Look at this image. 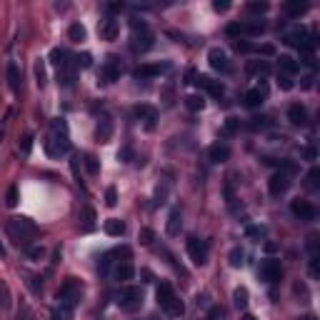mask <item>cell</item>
I'll return each instance as SVG.
<instances>
[{
  "label": "cell",
  "instance_id": "31",
  "mask_svg": "<svg viewBox=\"0 0 320 320\" xmlns=\"http://www.w3.org/2000/svg\"><path fill=\"white\" fill-rule=\"evenodd\" d=\"M233 300H235V308H238V310H245V308H248V288H243V285L235 288V290H233Z\"/></svg>",
  "mask_w": 320,
  "mask_h": 320
},
{
  "label": "cell",
  "instance_id": "49",
  "mask_svg": "<svg viewBox=\"0 0 320 320\" xmlns=\"http://www.w3.org/2000/svg\"><path fill=\"white\" fill-rule=\"evenodd\" d=\"M278 88H280V90H293V78L280 73V75H278Z\"/></svg>",
  "mask_w": 320,
  "mask_h": 320
},
{
  "label": "cell",
  "instance_id": "20",
  "mask_svg": "<svg viewBox=\"0 0 320 320\" xmlns=\"http://www.w3.org/2000/svg\"><path fill=\"white\" fill-rule=\"evenodd\" d=\"M95 210L90 205H83V210H80V233H90L95 230Z\"/></svg>",
  "mask_w": 320,
  "mask_h": 320
},
{
  "label": "cell",
  "instance_id": "33",
  "mask_svg": "<svg viewBox=\"0 0 320 320\" xmlns=\"http://www.w3.org/2000/svg\"><path fill=\"white\" fill-rule=\"evenodd\" d=\"M68 38L73 40V43H83V40H85V28L80 25V23H73L68 28Z\"/></svg>",
  "mask_w": 320,
  "mask_h": 320
},
{
  "label": "cell",
  "instance_id": "24",
  "mask_svg": "<svg viewBox=\"0 0 320 320\" xmlns=\"http://www.w3.org/2000/svg\"><path fill=\"white\" fill-rule=\"evenodd\" d=\"M103 228H105V233H108V235H113V238L125 235V223L120 220V218H108Z\"/></svg>",
  "mask_w": 320,
  "mask_h": 320
},
{
  "label": "cell",
  "instance_id": "52",
  "mask_svg": "<svg viewBox=\"0 0 320 320\" xmlns=\"http://www.w3.org/2000/svg\"><path fill=\"white\" fill-rule=\"evenodd\" d=\"M303 158L305 160H318V150L313 145H308V148H303Z\"/></svg>",
  "mask_w": 320,
  "mask_h": 320
},
{
  "label": "cell",
  "instance_id": "41",
  "mask_svg": "<svg viewBox=\"0 0 320 320\" xmlns=\"http://www.w3.org/2000/svg\"><path fill=\"white\" fill-rule=\"evenodd\" d=\"M83 163H85V168H88L90 175H98L100 165H98V158H95V155H83Z\"/></svg>",
  "mask_w": 320,
  "mask_h": 320
},
{
  "label": "cell",
  "instance_id": "54",
  "mask_svg": "<svg viewBox=\"0 0 320 320\" xmlns=\"http://www.w3.org/2000/svg\"><path fill=\"white\" fill-rule=\"evenodd\" d=\"M223 315H225V310L215 305V308H210V315H208V318H210V320H223Z\"/></svg>",
  "mask_w": 320,
  "mask_h": 320
},
{
  "label": "cell",
  "instance_id": "15",
  "mask_svg": "<svg viewBox=\"0 0 320 320\" xmlns=\"http://www.w3.org/2000/svg\"><path fill=\"white\" fill-rule=\"evenodd\" d=\"M133 115L138 118V120H143V123H145V128L148 130H153L155 128V120H158V110L153 108V105H135L133 108Z\"/></svg>",
  "mask_w": 320,
  "mask_h": 320
},
{
  "label": "cell",
  "instance_id": "13",
  "mask_svg": "<svg viewBox=\"0 0 320 320\" xmlns=\"http://www.w3.org/2000/svg\"><path fill=\"white\" fill-rule=\"evenodd\" d=\"M288 188H290V175H288V173L280 170V173H273V175H270V180H268V190H270L273 198L285 195Z\"/></svg>",
  "mask_w": 320,
  "mask_h": 320
},
{
  "label": "cell",
  "instance_id": "6",
  "mask_svg": "<svg viewBox=\"0 0 320 320\" xmlns=\"http://www.w3.org/2000/svg\"><path fill=\"white\" fill-rule=\"evenodd\" d=\"M228 35L233 38H255L265 33V23L263 20H240V23H230L225 28Z\"/></svg>",
  "mask_w": 320,
  "mask_h": 320
},
{
  "label": "cell",
  "instance_id": "30",
  "mask_svg": "<svg viewBox=\"0 0 320 320\" xmlns=\"http://www.w3.org/2000/svg\"><path fill=\"white\" fill-rule=\"evenodd\" d=\"M305 10H308V3H300V0H288L285 3V13L290 18H300Z\"/></svg>",
  "mask_w": 320,
  "mask_h": 320
},
{
  "label": "cell",
  "instance_id": "56",
  "mask_svg": "<svg viewBox=\"0 0 320 320\" xmlns=\"http://www.w3.org/2000/svg\"><path fill=\"white\" fill-rule=\"evenodd\" d=\"M300 320H318V318H315V315H303Z\"/></svg>",
  "mask_w": 320,
  "mask_h": 320
},
{
  "label": "cell",
  "instance_id": "37",
  "mask_svg": "<svg viewBox=\"0 0 320 320\" xmlns=\"http://www.w3.org/2000/svg\"><path fill=\"white\" fill-rule=\"evenodd\" d=\"M23 250L28 253V258H30V260H40V258L45 255V248L40 245V243H30V245H28V248H23Z\"/></svg>",
  "mask_w": 320,
  "mask_h": 320
},
{
  "label": "cell",
  "instance_id": "23",
  "mask_svg": "<svg viewBox=\"0 0 320 320\" xmlns=\"http://www.w3.org/2000/svg\"><path fill=\"white\" fill-rule=\"evenodd\" d=\"M165 63H153V65H140L138 70H135V75L138 78H155V75H160V73H165Z\"/></svg>",
  "mask_w": 320,
  "mask_h": 320
},
{
  "label": "cell",
  "instance_id": "55",
  "mask_svg": "<svg viewBox=\"0 0 320 320\" xmlns=\"http://www.w3.org/2000/svg\"><path fill=\"white\" fill-rule=\"evenodd\" d=\"M240 320H255V318H253L250 313H245V315H243V318H240Z\"/></svg>",
  "mask_w": 320,
  "mask_h": 320
},
{
  "label": "cell",
  "instance_id": "28",
  "mask_svg": "<svg viewBox=\"0 0 320 320\" xmlns=\"http://www.w3.org/2000/svg\"><path fill=\"white\" fill-rule=\"evenodd\" d=\"M245 70H248L250 75H270V63H268V60H250V63L245 65Z\"/></svg>",
  "mask_w": 320,
  "mask_h": 320
},
{
  "label": "cell",
  "instance_id": "32",
  "mask_svg": "<svg viewBox=\"0 0 320 320\" xmlns=\"http://www.w3.org/2000/svg\"><path fill=\"white\" fill-rule=\"evenodd\" d=\"M268 3L265 0H250V3H245V10L250 13V15H265L268 13Z\"/></svg>",
  "mask_w": 320,
  "mask_h": 320
},
{
  "label": "cell",
  "instance_id": "4",
  "mask_svg": "<svg viewBox=\"0 0 320 320\" xmlns=\"http://www.w3.org/2000/svg\"><path fill=\"white\" fill-rule=\"evenodd\" d=\"M130 28H133L130 48H133L135 53H148V50L153 48V33H150L148 23H143V20H133Z\"/></svg>",
  "mask_w": 320,
  "mask_h": 320
},
{
  "label": "cell",
  "instance_id": "27",
  "mask_svg": "<svg viewBox=\"0 0 320 320\" xmlns=\"http://www.w3.org/2000/svg\"><path fill=\"white\" fill-rule=\"evenodd\" d=\"M8 85L13 93H20V70L15 63H8Z\"/></svg>",
  "mask_w": 320,
  "mask_h": 320
},
{
  "label": "cell",
  "instance_id": "59",
  "mask_svg": "<svg viewBox=\"0 0 320 320\" xmlns=\"http://www.w3.org/2000/svg\"><path fill=\"white\" fill-rule=\"evenodd\" d=\"M0 138H3V135H0Z\"/></svg>",
  "mask_w": 320,
  "mask_h": 320
},
{
  "label": "cell",
  "instance_id": "45",
  "mask_svg": "<svg viewBox=\"0 0 320 320\" xmlns=\"http://www.w3.org/2000/svg\"><path fill=\"white\" fill-rule=\"evenodd\" d=\"M73 318V310H68V308H55L53 313H50V320H70Z\"/></svg>",
  "mask_w": 320,
  "mask_h": 320
},
{
  "label": "cell",
  "instance_id": "5",
  "mask_svg": "<svg viewBox=\"0 0 320 320\" xmlns=\"http://www.w3.org/2000/svg\"><path fill=\"white\" fill-rule=\"evenodd\" d=\"M115 303L123 308L125 313H135L143 308V290L135 288V285H128V288H120L115 293Z\"/></svg>",
  "mask_w": 320,
  "mask_h": 320
},
{
  "label": "cell",
  "instance_id": "58",
  "mask_svg": "<svg viewBox=\"0 0 320 320\" xmlns=\"http://www.w3.org/2000/svg\"><path fill=\"white\" fill-rule=\"evenodd\" d=\"M205 320H210V318H205Z\"/></svg>",
  "mask_w": 320,
  "mask_h": 320
},
{
  "label": "cell",
  "instance_id": "8",
  "mask_svg": "<svg viewBox=\"0 0 320 320\" xmlns=\"http://www.w3.org/2000/svg\"><path fill=\"white\" fill-rule=\"evenodd\" d=\"M80 293H83V288H80V283L75 278H68L63 288L58 290V300H60V308H68V310H75L78 300H80Z\"/></svg>",
  "mask_w": 320,
  "mask_h": 320
},
{
  "label": "cell",
  "instance_id": "36",
  "mask_svg": "<svg viewBox=\"0 0 320 320\" xmlns=\"http://www.w3.org/2000/svg\"><path fill=\"white\" fill-rule=\"evenodd\" d=\"M35 78H38V85H40V88L48 83V73H45V60H43V58L35 63Z\"/></svg>",
  "mask_w": 320,
  "mask_h": 320
},
{
  "label": "cell",
  "instance_id": "3",
  "mask_svg": "<svg viewBox=\"0 0 320 320\" xmlns=\"http://www.w3.org/2000/svg\"><path fill=\"white\" fill-rule=\"evenodd\" d=\"M158 305L163 308L168 315H173V318H180L185 313V305H183V300H178V295L173 293L170 283H160L158 285Z\"/></svg>",
  "mask_w": 320,
  "mask_h": 320
},
{
  "label": "cell",
  "instance_id": "25",
  "mask_svg": "<svg viewBox=\"0 0 320 320\" xmlns=\"http://www.w3.org/2000/svg\"><path fill=\"white\" fill-rule=\"evenodd\" d=\"M208 155H210V160H213V163H225V160L230 158V148H228V145H220V143H215V145H210Z\"/></svg>",
  "mask_w": 320,
  "mask_h": 320
},
{
  "label": "cell",
  "instance_id": "47",
  "mask_svg": "<svg viewBox=\"0 0 320 320\" xmlns=\"http://www.w3.org/2000/svg\"><path fill=\"white\" fill-rule=\"evenodd\" d=\"M138 240H140L143 245H150L153 240H155V233H153L150 228H140V233H138Z\"/></svg>",
  "mask_w": 320,
  "mask_h": 320
},
{
  "label": "cell",
  "instance_id": "2",
  "mask_svg": "<svg viewBox=\"0 0 320 320\" xmlns=\"http://www.w3.org/2000/svg\"><path fill=\"white\" fill-rule=\"evenodd\" d=\"M5 230H8V235L13 238V243H15L18 248H28V245L33 243V238L38 235L35 223L28 220V218H13V220H8Z\"/></svg>",
  "mask_w": 320,
  "mask_h": 320
},
{
  "label": "cell",
  "instance_id": "57",
  "mask_svg": "<svg viewBox=\"0 0 320 320\" xmlns=\"http://www.w3.org/2000/svg\"><path fill=\"white\" fill-rule=\"evenodd\" d=\"M0 255H5V248H3V245H0Z\"/></svg>",
  "mask_w": 320,
  "mask_h": 320
},
{
  "label": "cell",
  "instance_id": "22",
  "mask_svg": "<svg viewBox=\"0 0 320 320\" xmlns=\"http://www.w3.org/2000/svg\"><path fill=\"white\" fill-rule=\"evenodd\" d=\"M278 65H280V70H283V75H290V78L300 70V63H298L295 58H290V55H280V58H278Z\"/></svg>",
  "mask_w": 320,
  "mask_h": 320
},
{
  "label": "cell",
  "instance_id": "53",
  "mask_svg": "<svg viewBox=\"0 0 320 320\" xmlns=\"http://www.w3.org/2000/svg\"><path fill=\"white\" fill-rule=\"evenodd\" d=\"M213 8H215V13H225V10L230 8V3H228V0H215Z\"/></svg>",
  "mask_w": 320,
  "mask_h": 320
},
{
  "label": "cell",
  "instance_id": "39",
  "mask_svg": "<svg viewBox=\"0 0 320 320\" xmlns=\"http://www.w3.org/2000/svg\"><path fill=\"white\" fill-rule=\"evenodd\" d=\"M270 125H273V120H270L268 115H258V118L250 120V128H253V130H265V128H270Z\"/></svg>",
  "mask_w": 320,
  "mask_h": 320
},
{
  "label": "cell",
  "instance_id": "44",
  "mask_svg": "<svg viewBox=\"0 0 320 320\" xmlns=\"http://www.w3.org/2000/svg\"><path fill=\"white\" fill-rule=\"evenodd\" d=\"M5 205L8 208H15L18 205V185H10L8 193H5Z\"/></svg>",
  "mask_w": 320,
  "mask_h": 320
},
{
  "label": "cell",
  "instance_id": "1",
  "mask_svg": "<svg viewBox=\"0 0 320 320\" xmlns=\"http://www.w3.org/2000/svg\"><path fill=\"white\" fill-rule=\"evenodd\" d=\"M70 150V135H68V125H65V120L58 118L53 120V128H50V135L45 140V153L50 158H60Z\"/></svg>",
  "mask_w": 320,
  "mask_h": 320
},
{
  "label": "cell",
  "instance_id": "17",
  "mask_svg": "<svg viewBox=\"0 0 320 320\" xmlns=\"http://www.w3.org/2000/svg\"><path fill=\"white\" fill-rule=\"evenodd\" d=\"M288 120H290L293 125H298V128H305L308 125V110L300 103H293L288 108Z\"/></svg>",
  "mask_w": 320,
  "mask_h": 320
},
{
  "label": "cell",
  "instance_id": "9",
  "mask_svg": "<svg viewBox=\"0 0 320 320\" xmlns=\"http://www.w3.org/2000/svg\"><path fill=\"white\" fill-rule=\"evenodd\" d=\"M258 275L268 285H275V283H280V278H283V265H280L278 258H265L258 268Z\"/></svg>",
  "mask_w": 320,
  "mask_h": 320
},
{
  "label": "cell",
  "instance_id": "12",
  "mask_svg": "<svg viewBox=\"0 0 320 320\" xmlns=\"http://www.w3.org/2000/svg\"><path fill=\"white\" fill-rule=\"evenodd\" d=\"M193 83H195L198 88H203L205 93H210L213 98H223V93H225V85L220 83V80L210 78V75H195Z\"/></svg>",
  "mask_w": 320,
  "mask_h": 320
},
{
  "label": "cell",
  "instance_id": "35",
  "mask_svg": "<svg viewBox=\"0 0 320 320\" xmlns=\"http://www.w3.org/2000/svg\"><path fill=\"white\" fill-rule=\"evenodd\" d=\"M10 305H13L10 288H8V283H5V280H0V308H3V310H8Z\"/></svg>",
  "mask_w": 320,
  "mask_h": 320
},
{
  "label": "cell",
  "instance_id": "40",
  "mask_svg": "<svg viewBox=\"0 0 320 320\" xmlns=\"http://www.w3.org/2000/svg\"><path fill=\"white\" fill-rule=\"evenodd\" d=\"M233 48L238 53H255V43H250V40H233Z\"/></svg>",
  "mask_w": 320,
  "mask_h": 320
},
{
  "label": "cell",
  "instance_id": "21",
  "mask_svg": "<svg viewBox=\"0 0 320 320\" xmlns=\"http://www.w3.org/2000/svg\"><path fill=\"white\" fill-rule=\"evenodd\" d=\"M133 275H135V268H133L128 260L118 263V265H115V270H113V278L118 280V283H128V280H133Z\"/></svg>",
  "mask_w": 320,
  "mask_h": 320
},
{
  "label": "cell",
  "instance_id": "7",
  "mask_svg": "<svg viewBox=\"0 0 320 320\" xmlns=\"http://www.w3.org/2000/svg\"><path fill=\"white\" fill-rule=\"evenodd\" d=\"M125 73V65H123V60H120L118 55H108L105 58V63L100 65V73H98V80L103 85H110V83H115V80Z\"/></svg>",
  "mask_w": 320,
  "mask_h": 320
},
{
  "label": "cell",
  "instance_id": "18",
  "mask_svg": "<svg viewBox=\"0 0 320 320\" xmlns=\"http://www.w3.org/2000/svg\"><path fill=\"white\" fill-rule=\"evenodd\" d=\"M98 33H100V38H103V40H118V33H120V23H118L115 18H105V20L100 23Z\"/></svg>",
  "mask_w": 320,
  "mask_h": 320
},
{
  "label": "cell",
  "instance_id": "16",
  "mask_svg": "<svg viewBox=\"0 0 320 320\" xmlns=\"http://www.w3.org/2000/svg\"><path fill=\"white\" fill-rule=\"evenodd\" d=\"M208 60H210V68L218 70V73H228V70H230V60H228V55H225L220 48H210Z\"/></svg>",
  "mask_w": 320,
  "mask_h": 320
},
{
  "label": "cell",
  "instance_id": "26",
  "mask_svg": "<svg viewBox=\"0 0 320 320\" xmlns=\"http://www.w3.org/2000/svg\"><path fill=\"white\" fill-rule=\"evenodd\" d=\"M180 228H183V215H180V210H173V213L168 215V225H165V230H168L170 238H175V235H180Z\"/></svg>",
  "mask_w": 320,
  "mask_h": 320
},
{
  "label": "cell",
  "instance_id": "48",
  "mask_svg": "<svg viewBox=\"0 0 320 320\" xmlns=\"http://www.w3.org/2000/svg\"><path fill=\"white\" fill-rule=\"evenodd\" d=\"M105 205H108V208H115V205H118V190H115L113 185L105 190Z\"/></svg>",
  "mask_w": 320,
  "mask_h": 320
},
{
  "label": "cell",
  "instance_id": "34",
  "mask_svg": "<svg viewBox=\"0 0 320 320\" xmlns=\"http://www.w3.org/2000/svg\"><path fill=\"white\" fill-rule=\"evenodd\" d=\"M225 138H230V135H238L240 133V120L238 118H228L225 123H223V130H220Z\"/></svg>",
  "mask_w": 320,
  "mask_h": 320
},
{
  "label": "cell",
  "instance_id": "29",
  "mask_svg": "<svg viewBox=\"0 0 320 320\" xmlns=\"http://www.w3.org/2000/svg\"><path fill=\"white\" fill-rule=\"evenodd\" d=\"M185 108L193 110V113H200L205 108V98L198 95V93H190V95H185Z\"/></svg>",
  "mask_w": 320,
  "mask_h": 320
},
{
  "label": "cell",
  "instance_id": "46",
  "mask_svg": "<svg viewBox=\"0 0 320 320\" xmlns=\"http://www.w3.org/2000/svg\"><path fill=\"white\" fill-rule=\"evenodd\" d=\"M73 63H75V68H90V65H93V58H90V53H83V55H75Z\"/></svg>",
  "mask_w": 320,
  "mask_h": 320
},
{
  "label": "cell",
  "instance_id": "11",
  "mask_svg": "<svg viewBox=\"0 0 320 320\" xmlns=\"http://www.w3.org/2000/svg\"><path fill=\"white\" fill-rule=\"evenodd\" d=\"M290 213H293L298 220H303V223H310V220H315V215H318V210H315V205L310 203V200H300V198H295L293 203H290Z\"/></svg>",
  "mask_w": 320,
  "mask_h": 320
},
{
  "label": "cell",
  "instance_id": "14",
  "mask_svg": "<svg viewBox=\"0 0 320 320\" xmlns=\"http://www.w3.org/2000/svg\"><path fill=\"white\" fill-rule=\"evenodd\" d=\"M113 130H115L113 118H110L108 113H103V115L98 118V125H95V138H98V143H108V140L113 138Z\"/></svg>",
  "mask_w": 320,
  "mask_h": 320
},
{
  "label": "cell",
  "instance_id": "38",
  "mask_svg": "<svg viewBox=\"0 0 320 320\" xmlns=\"http://www.w3.org/2000/svg\"><path fill=\"white\" fill-rule=\"evenodd\" d=\"M243 258H245V253H243V248H233V250H230V255H228V263H230L233 268H240V265H243V263H245Z\"/></svg>",
  "mask_w": 320,
  "mask_h": 320
},
{
  "label": "cell",
  "instance_id": "42",
  "mask_svg": "<svg viewBox=\"0 0 320 320\" xmlns=\"http://www.w3.org/2000/svg\"><path fill=\"white\" fill-rule=\"evenodd\" d=\"M310 190H318L320 188V170L318 168H310V173H308V183H305Z\"/></svg>",
  "mask_w": 320,
  "mask_h": 320
},
{
  "label": "cell",
  "instance_id": "43",
  "mask_svg": "<svg viewBox=\"0 0 320 320\" xmlns=\"http://www.w3.org/2000/svg\"><path fill=\"white\" fill-rule=\"evenodd\" d=\"M245 235H248V238H255L258 243H260V238H265V228H263V225H248V228H245Z\"/></svg>",
  "mask_w": 320,
  "mask_h": 320
},
{
  "label": "cell",
  "instance_id": "50",
  "mask_svg": "<svg viewBox=\"0 0 320 320\" xmlns=\"http://www.w3.org/2000/svg\"><path fill=\"white\" fill-rule=\"evenodd\" d=\"M30 148H33V133H25V135H23V140H20V153H23V155H28V153H30Z\"/></svg>",
  "mask_w": 320,
  "mask_h": 320
},
{
  "label": "cell",
  "instance_id": "51",
  "mask_svg": "<svg viewBox=\"0 0 320 320\" xmlns=\"http://www.w3.org/2000/svg\"><path fill=\"white\" fill-rule=\"evenodd\" d=\"M313 83H315V73H308V75L300 80V88H303V90H310V88H313Z\"/></svg>",
  "mask_w": 320,
  "mask_h": 320
},
{
  "label": "cell",
  "instance_id": "10",
  "mask_svg": "<svg viewBox=\"0 0 320 320\" xmlns=\"http://www.w3.org/2000/svg\"><path fill=\"white\" fill-rule=\"evenodd\" d=\"M188 255H190V260L195 263V265H205L208 263V243L205 240H200V238H188Z\"/></svg>",
  "mask_w": 320,
  "mask_h": 320
},
{
  "label": "cell",
  "instance_id": "19",
  "mask_svg": "<svg viewBox=\"0 0 320 320\" xmlns=\"http://www.w3.org/2000/svg\"><path fill=\"white\" fill-rule=\"evenodd\" d=\"M265 103V88H250L243 95V105L245 108H260Z\"/></svg>",
  "mask_w": 320,
  "mask_h": 320
}]
</instances>
